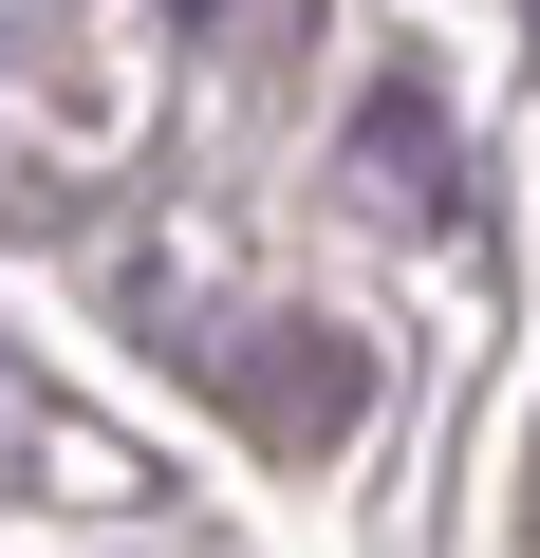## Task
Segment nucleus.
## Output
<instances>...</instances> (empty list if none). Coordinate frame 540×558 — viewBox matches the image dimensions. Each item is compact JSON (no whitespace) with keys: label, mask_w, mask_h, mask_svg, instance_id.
I'll return each mask as SVG.
<instances>
[{"label":"nucleus","mask_w":540,"mask_h":558,"mask_svg":"<svg viewBox=\"0 0 540 558\" xmlns=\"http://www.w3.org/2000/svg\"><path fill=\"white\" fill-rule=\"evenodd\" d=\"M355 186H373L392 223H429V205H447V186H429V94H373V112H355Z\"/></svg>","instance_id":"obj_2"},{"label":"nucleus","mask_w":540,"mask_h":558,"mask_svg":"<svg viewBox=\"0 0 540 558\" xmlns=\"http://www.w3.org/2000/svg\"><path fill=\"white\" fill-rule=\"evenodd\" d=\"M224 410H242L261 447H336V428L373 410V354H355L336 317H242V336H224Z\"/></svg>","instance_id":"obj_1"}]
</instances>
